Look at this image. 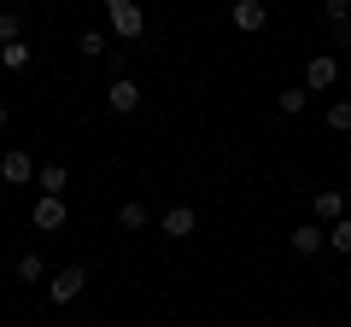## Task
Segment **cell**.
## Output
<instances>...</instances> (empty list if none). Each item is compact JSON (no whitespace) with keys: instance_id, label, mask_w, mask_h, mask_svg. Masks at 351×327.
<instances>
[{"instance_id":"obj_5","label":"cell","mask_w":351,"mask_h":327,"mask_svg":"<svg viewBox=\"0 0 351 327\" xmlns=\"http://www.w3.org/2000/svg\"><path fill=\"white\" fill-rule=\"evenodd\" d=\"M334 82H339V64L328 59V53H316V59L304 64V88L316 94V88H334Z\"/></svg>"},{"instance_id":"obj_1","label":"cell","mask_w":351,"mask_h":327,"mask_svg":"<svg viewBox=\"0 0 351 327\" xmlns=\"http://www.w3.org/2000/svg\"><path fill=\"white\" fill-rule=\"evenodd\" d=\"M106 12H112V29L123 41H141V29H147V12H141L135 0H117V6H106Z\"/></svg>"},{"instance_id":"obj_13","label":"cell","mask_w":351,"mask_h":327,"mask_svg":"<svg viewBox=\"0 0 351 327\" xmlns=\"http://www.w3.org/2000/svg\"><path fill=\"white\" fill-rule=\"evenodd\" d=\"M117 228H129V234H135V228H147V205H141V199H129L123 211H117Z\"/></svg>"},{"instance_id":"obj_20","label":"cell","mask_w":351,"mask_h":327,"mask_svg":"<svg viewBox=\"0 0 351 327\" xmlns=\"http://www.w3.org/2000/svg\"><path fill=\"white\" fill-rule=\"evenodd\" d=\"M322 6H328V18H334V24H346V18H351V0H322Z\"/></svg>"},{"instance_id":"obj_10","label":"cell","mask_w":351,"mask_h":327,"mask_svg":"<svg viewBox=\"0 0 351 327\" xmlns=\"http://www.w3.org/2000/svg\"><path fill=\"white\" fill-rule=\"evenodd\" d=\"M339 216H346V193L322 187V193H316V222H339Z\"/></svg>"},{"instance_id":"obj_11","label":"cell","mask_w":351,"mask_h":327,"mask_svg":"<svg viewBox=\"0 0 351 327\" xmlns=\"http://www.w3.org/2000/svg\"><path fill=\"white\" fill-rule=\"evenodd\" d=\"M36 181H41V193H47V199H64V181H71V176H64V164H47Z\"/></svg>"},{"instance_id":"obj_4","label":"cell","mask_w":351,"mask_h":327,"mask_svg":"<svg viewBox=\"0 0 351 327\" xmlns=\"http://www.w3.org/2000/svg\"><path fill=\"white\" fill-rule=\"evenodd\" d=\"M0 181H12V187L36 181V158H29V152H6V158H0Z\"/></svg>"},{"instance_id":"obj_3","label":"cell","mask_w":351,"mask_h":327,"mask_svg":"<svg viewBox=\"0 0 351 327\" xmlns=\"http://www.w3.org/2000/svg\"><path fill=\"white\" fill-rule=\"evenodd\" d=\"M82 287H88L82 263H71V269H59V275H53V287H47V292H53V304H71V298H76Z\"/></svg>"},{"instance_id":"obj_14","label":"cell","mask_w":351,"mask_h":327,"mask_svg":"<svg viewBox=\"0 0 351 327\" xmlns=\"http://www.w3.org/2000/svg\"><path fill=\"white\" fill-rule=\"evenodd\" d=\"M304 105H311V88H281V112L287 117H299Z\"/></svg>"},{"instance_id":"obj_6","label":"cell","mask_w":351,"mask_h":327,"mask_svg":"<svg viewBox=\"0 0 351 327\" xmlns=\"http://www.w3.org/2000/svg\"><path fill=\"white\" fill-rule=\"evenodd\" d=\"M263 24H269V6H263V0H234V29L258 36Z\"/></svg>"},{"instance_id":"obj_2","label":"cell","mask_w":351,"mask_h":327,"mask_svg":"<svg viewBox=\"0 0 351 327\" xmlns=\"http://www.w3.org/2000/svg\"><path fill=\"white\" fill-rule=\"evenodd\" d=\"M158 228H164V234H170V239H188L193 228H199V211H193V205H170Z\"/></svg>"},{"instance_id":"obj_23","label":"cell","mask_w":351,"mask_h":327,"mask_svg":"<svg viewBox=\"0 0 351 327\" xmlns=\"http://www.w3.org/2000/svg\"><path fill=\"white\" fill-rule=\"evenodd\" d=\"M106 6H117V0H106Z\"/></svg>"},{"instance_id":"obj_7","label":"cell","mask_w":351,"mask_h":327,"mask_svg":"<svg viewBox=\"0 0 351 327\" xmlns=\"http://www.w3.org/2000/svg\"><path fill=\"white\" fill-rule=\"evenodd\" d=\"M106 105H112V112H135V105H141V88H135V82H129V76H117V82H112V88H106Z\"/></svg>"},{"instance_id":"obj_18","label":"cell","mask_w":351,"mask_h":327,"mask_svg":"<svg viewBox=\"0 0 351 327\" xmlns=\"http://www.w3.org/2000/svg\"><path fill=\"white\" fill-rule=\"evenodd\" d=\"M18 29H24V18H18V12H0V47L18 41Z\"/></svg>"},{"instance_id":"obj_8","label":"cell","mask_w":351,"mask_h":327,"mask_svg":"<svg viewBox=\"0 0 351 327\" xmlns=\"http://www.w3.org/2000/svg\"><path fill=\"white\" fill-rule=\"evenodd\" d=\"M36 228L41 234H59L64 228V199H47V193H41L36 199Z\"/></svg>"},{"instance_id":"obj_17","label":"cell","mask_w":351,"mask_h":327,"mask_svg":"<svg viewBox=\"0 0 351 327\" xmlns=\"http://www.w3.org/2000/svg\"><path fill=\"white\" fill-rule=\"evenodd\" d=\"M328 239H334V252H346V257H351V216H339V222L328 228Z\"/></svg>"},{"instance_id":"obj_15","label":"cell","mask_w":351,"mask_h":327,"mask_svg":"<svg viewBox=\"0 0 351 327\" xmlns=\"http://www.w3.org/2000/svg\"><path fill=\"white\" fill-rule=\"evenodd\" d=\"M18 280H47V263H41L36 252H24L18 257Z\"/></svg>"},{"instance_id":"obj_16","label":"cell","mask_w":351,"mask_h":327,"mask_svg":"<svg viewBox=\"0 0 351 327\" xmlns=\"http://www.w3.org/2000/svg\"><path fill=\"white\" fill-rule=\"evenodd\" d=\"M328 129H334V135H346V129H351V100H334V105H328Z\"/></svg>"},{"instance_id":"obj_21","label":"cell","mask_w":351,"mask_h":327,"mask_svg":"<svg viewBox=\"0 0 351 327\" xmlns=\"http://www.w3.org/2000/svg\"><path fill=\"white\" fill-rule=\"evenodd\" d=\"M334 41H339V47H351V18H346V24H334Z\"/></svg>"},{"instance_id":"obj_9","label":"cell","mask_w":351,"mask_h":327,"mask_svg":"<svg viewBox=\"0 0 351 327\" xmlns=\"http://www.w3.org/2000/svg\"><path fill=\"white\" fill-rule=\"evenodd\" d=\"M322 228H316V222H299V228H293V234H287V246H293V252H299V257H316V246H322Z\"/></svg>"},{"instance_id":"obj_22","label":"cell","mask_w":351,"mask_h":327,"mask_svg":"<svg viewBox=\"0 0 351 327\" xmlns=\"http://www.w3.org/2000/svg\"><path fill=\"white\" fill-rule=\"evenodd\" d=\"M6 123H12V112H6V105H0V129H6Z\"/></svg>"},{"instance_id":"obj_19","label":"cell","mask_w":351,"mask_h":327,"mask_svg":"<svg viewBox=\"0 0 351 327\" xmlns=\"http://www.w3.org/2000/svg\"><path fill=\"white\" fill-rule=\"evenodd\" d=\"M82 53H88V59H100V53H106V36H100V29H88V36H82Z\"/></svg>"},{"instance_id":"obj_12","label":"cell","mask_w":351,"mask_h":327,"mask_svg":"<svg viewBox=\"0 0 351 327\" xmlns=\"http://www.w3.org/2000/svg\"><path fill=\"white\" fill-rule=\"evenodd\" d=\"M0 64H6V70H29V41H6V47H0Z\"/></svg>"}]
</instances>
